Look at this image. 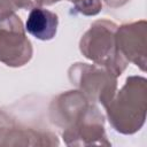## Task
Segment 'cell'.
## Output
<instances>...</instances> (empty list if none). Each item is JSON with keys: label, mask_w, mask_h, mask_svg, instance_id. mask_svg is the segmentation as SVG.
<instances>
[{"label": "cell", "mask_w": 147, "mask_h": 147, "mask_svg": "<svg viewBox=\"0 0 147 147\" xmlns=\"http://www.w3.org/2000/svg\"><path fill=\"white\" fill-rule=\"evenodd\" d=\"M146 80L142 77H130L115 100L106 106L113 126L123 133L139 130L146 115Z\"/></svg>", "instance_id": "cell-1"}, {"label": "cell", "mask_w": 147, "mask_h": 147, "mask_svg": "<svg viewBox=\"0 0 147 147\" xmlns=\"http://www.w3.org/2000/svg\"><path fill=\"white\" fill-rule=\"evenodd\" d=\"M116 25L108 21L95 22L86 34L82 38L80 51L86 57L96 63L107 65L109 72L115 76L121 75L125 69L126 62L116 48L115 39Z\"/></svg>", "instance_id": "cell-2"}, {"label": "cell", "mask_w": 147, "mask_h": 147, "mask_svg": "<svg viewBox=\"0 0 147 147\" xmlns=\"http://www.w3.org/2000/svg\"><path fill=\"white\" fill-rule=\"evenodd\" d=\"M32 55L30 41L25 38L20 17L11 15L0 25V61L11 67L26 63Z\"/></svg>", "instance_id": "cell-3"}, {"label": "cell", "mask_w": 147, "mask_h": 147, "mask_svg": "<svg viewBox=\"0 0 147 147\" xmlns=\"http://www.w3.org/2000/svg\"><path fill=\"white\" fill-rule=\"evenodd\" d=\"M144 28L145 21L130 25H123L118 30L117 36L118 51H122L123 56H126L130 61L134 62L137 65H140L142 70H145L146 63L145 32L141 33L140 37H138V33Z\"/></svg>", "instance_id": "cell-4"}, {"label": "cell", "mask_w": 147, "mask_h": 147, "mask_svg": "<svg viewBox=\"0 0 147 147\" xmlns=\"http://www.w3.org/2000/svg\"><path fill=\"white\" fill-rule=\"evenodd\" d=\"M57 24L59 20L56 14L44 8H33L29 14L25 29L37 39L51 40L56 33Z\"/></svg>", "instance_id": "cell-5"}, {"label": "cell", "mask_w": 147, "mask_h": 147, "mask_svg": "<svg viewBox=\"0 0 147 147\" xmlns=\"http://www.w3.org/2000/svg\"><path fill=\"white\" fill-rule=\"evenodd\" d=\"M74 1V0H71ZM77 8L85 15H95L101 9V3L99 0H77Z\"/></svg>", "instance_id": "cell-6"}, {"label": "cell", "mask_w": 147, "mask_h": 147, "mask_svg": "<svg viewBox=\"0 0 147 147\" xmlns=\"http://www.w3.org/2000/svg\"><path fill=\"white\" fill-rule=\"evenodd\" d=\"M39 5H52L54 2H57L60 0H36Z\"/></svg>", "instance_id": "cell-7"}]
</instances>
